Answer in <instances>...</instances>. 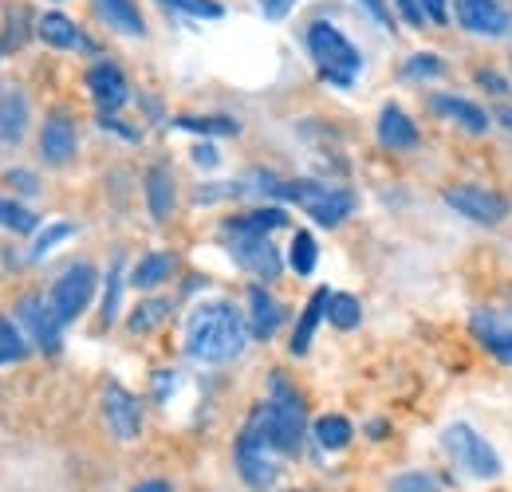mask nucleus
I'll return each instance as SVG.
<instances>
[{"label":"nucleus","instance_id":"7ed1b4c3","mask_svg":"<svg viewBox=\"0 0 512 492\" xmlns=\"http://www.w3.org/2000/svg\"><path fill=\"white\" fill-rule=\"evenodd\" d=\"M308 52H312V63L320 67V75L335 87H351L363 71V56L359 48L347 40V32H339L331 20H312L308 24Z\"/></svg>","mask_w":512,"mask_h":492},{"label":"nucleus","instance_id":"9b49d317","mask_svg":"<svg viewBox=\"0 0 512 492\" xmlns=\"http://www.w3.org/2000/svg\"><path fill=\"white\" fill-rule=\"evenodd\" d=\"M83 83H87V91H91V99H95V107H99V111L115 115L119 107H127L130 83H127V75H123L111 60L91 63V67H87V75H83Z\"/></svg>","mask_w":512,"mask_h":492},{"label":"nucleus","instance_id":"412c9836","mask_svg":"<svg viewBox=\"0 0 512 492\" xmlns=\"http://www.w3.org/2000/svg\"><path fill=\"white\" fill-rule=\"evenodd\" d=\"M174 268H178L174 252H166V248H158V252H146V256L134 264V272H130V284H134V288H142V292H154L158 284H166V280L174 276Z\"/></svg>","mask_w":512,"mask_h":492},{"label":"nucleus","instance_id":"8fccbe9b","mask_svg":"<svg viewBox=\"0 0 512 492\" xmlns=\"http://www.w3.org/2000/svg\"><path fill=\"white\" fill-rule=\"evenodd\" d=\"M493 119H497V123L505 126V130H512V111H509V107H501V111H497Z\"/></svg>","mask_w":512,"mask_h":492},{"label":"nucleus","instance_id":"1a4fd4ad","mask_svg":"<svg viewBox=\"0 0 512 492\" xmlns=\"http://www.w3.org/2000/svg\"><path fill=\"white\" fill-rule=\"evenodd\" d=\"M453 16L465 32L501 40L512 32V12L501 0H453Z\"/></svg>","mask_w":512,"mask_h":492},{"label":"nucleus","instance_id":"9d476101","mask_svg":"<svg viewBox=\"0 0 512 492\" xmlns=\"http://www.w3.org/2000/svg\"><path fill=\"white\" fill-rule=\"evenodd\" d=\"M225 241H229L233 260L245 272H253L256 280H276L280 276L284 260H280V252H276V245L268 237H260V233H225Z\"/></svg>","mask_w":512,"mask_h":492},{"label":"nucleus","instance_id":"4be33fe9","mask_svg":"<svg viewBox=\"0 0 512 492\" xmlns=\"http://www.w3.org/2000/svg\"><path fill=\"white\" fill-rule=\"evenodd\" d=\"M473 331H477V339L485 343V351L493 359H501V363L512 367V327H505L501 319H493L489 311H477L473 315Z\"/></svg>","mask_w":512,"mask_h":492},{"label":"nucleus","instance_id":"37998d69","mask_svg":"<svg viewBox=\"0 0 512 492\" xmlns=\"http://www.w3.org/2000/svg\"><path fill=\"white\" fill-rule=\"evenodd\" d=\"M296 8V0H260V16L264 20H284Z\"/></svg>","mask_w":512,"mask_h":492},{"label":"nucleus","instance_id":"f03ea898","mask_svg":"<svg viewBox=\"0 0 512 492\" xmlns=\"http://www.w3.org/2000/svg\"><path fill=\"white\" fill-rule=\"evenodd\" d=\"M253 414L280 457H296L304 449V418H308L304 414V398L296 394V386L284 374H272L268 402H260Z\"/></svg>","mask_w":512,"mask_h":492},{"label":"nucleus","instance_id":"72a5a7b5","mask_svg":"<svg viewBox=\"0 0 512 492\" xmlns=\"http://www.w3.org/2000/svg\"><path fill=\"white\" fill-rule=\"evenodd\" d=\"M75 237V225H67V221H60V225H52V229H44L40 237H36V245H32V252H28V260H44L48 252L56 245H64V241H71Z\"/></svg>","mask_w":512,"mask_h":492},{"label":"nucleus","instance_id":"58836bf2","mask_svg":"<svg viewBox=\"0 0 512 492\" xmlns=\"http://www.w3.org/2000/svg\"><path fill=\"white\" fill-rule=\"evenodd\" d=\"M418 4H422V16H426L430 24L442 28V24L449 20V0H418Z\"/></svg>","mask_w":512,"mask_h":492},{"label":"nucleus","instance_id":"6e6552de","mask_svg":"<svg viewBox=\"0 0 512 492\" xmlns=\"http://www.w3.org/2000/svg\"><path fill=\"white\" fill-rule=\"evenodd\" d=\"M446 205L477 225H501L509 217V201L493 189H481V185H453V189H446Z\"/></svg>","mask_w":512,"mask_h":492},{"label":"nucleus","instance_id":"de8ad7c7","mask_svg":"<svg viewBox=\"0 0 512 492\" xmlns=\"http://www.w3.org/2000/svg\"><path fill=\"white\" fill-rule=\"evenodd\" d=\"M154 386H158V398H166V390H174V374L170 370H158L154 374Z\"/></svg>","mask_w":512,"mask_h":492},{"label":"nucleus","instance_id":"473e14b6","mask_svg":"<svg viewBox=\"0 0 512 492\" xmlns=\"http://www.w3.org/2000/svg\"><path fill=\"white\" fill-rule=\"evenodd\" d=\"M442 477H434V473H402V477H394L386 492H442Z\"/></svg>","mask_w":512,"mask_h":492},{"label":"nucleus","instance_id":"c756f323","mask_svg":"<svg viewBox=\"0 0 512 492\" xmlns=\"http://www.w3.org/2000/svg\"><path fill=\"white\" fill-rule=\"evenodd\" d=\"M327 319H331L339 331H351V327H359V319H363V304H359L355 296H347V292H331Z\"/></svg>","mask_w":512,"mask_h":492},{"label":"nucleus","instance_id":"a18cd8bd","mask_svg":"<svg viewBox=\"0 0 512 492\" xmlns=\"http://www.w3.org/2000/svg\"><path fill=\"white\" fill-rule=\"evenodd\" d=\"M193 162H197V166H205V170H213V166L221 162V154H217V150H213L209 142H201V146L193 150Z\"/></svg>","mask_w":512,"mask_h":492},{"label":"nucleus","instance_id":"423d86ee","mask_svg":"<svg viewBox=\"0 0 512 492\" xmlns=\"http://www.w3.org/2000/svg\"><path fill=\"white\" fill-rule=\"evenodd\" d=\"M442 449H446V457L461 469V473H469V477H477V481H493V477H501V457H497V449L473 430V426H465V422L446 426V433H442Z\"/></svg>","mask_w":512,"mask_h":492},{"label":"nucleus","instance_id":"a878e982","mask_svg":"<svg viewBox=\"0 0 512 492\" xmlns=\"http://www.w3.org/2000/svg\"><path fill=\"white\" fill-rule=\"evenodd\" d=\"M178 130H190V134H205V138H225V134H241L237 119H225V115H209V119H197V115H178L174 119Z\"/></svg>","mask_w":512,"mask_h":492},{"label":"nucleus","instance_id":"4c0bfd02","mask_svg":"<svg viewBox=\"0 0 512 492\" xmlns=\"http://www.w3.org/2000/svg\"><path fill=\"white\" fill-rule=\"evenodd\" d=\"M379 28H386V32H394V16H390V0H355Z\"/></svg>","mask_w":512,"mask_h":492},{"label":"nucleus","instance_id":"f3484780","mask_svg":"<svg viewBox=\"0 0 512 492\" xmlns=\"http://www.w3.org/2000/svg\"><path fill=\"white\" fill-rule=\"evenodd\" d=\"M430 111L449 119V123H457L461 130H469V134H485V130L493 126V119H489L477 103H469V99H461V95H434V99H430Z\"/></svg>","mask_w":512,"mask_h":492},{"label":"nucleus","instance_id":"cd10ccee","mask_svg":"<svg viewBox=\"0 0 512 492\" xmlns=\"http://www.w3.org/2000/svg\"><path fill=\"white\" fill-rule=\"evenodd\" d=\"M0 229L28 237V233H36V229H40V217H36L32 209H24V205H16V201L0 197Z\"/></svg>","mask_w":512,"mask_h":492},{"label":"nucleus","instance_id":"5701e85b","mask_svg":"<svg viewBox=\"0 0 512 492\" xmlns=\"http://www.w3.org/2000/svg\"><path fill=\"white\" fill-rule=\"evenodd\" d=\"M327 304H331V292L320 288L312 300H308V308L300 315V323H296V335H292V355L300 359V355H308V347H312V335H316V327H320V319L327 315Z\"/></svg>","mask_w":512,"mask_h":492},{"label":"nucleus","instance_id":"09e8293b","mask_svg":"<svg viewBox=\"0 0 512 492\" xmlns=\"http://www.w3.org/2000/svg\"><path fill=\"white\" fill-rule=\"evenodd\" d=\"M130 492H174L166 481H142V485H134Z\"/></svg>","mask_w":512,"mask_h":492},{"label":"nucleus","instance_id":"79ce46f5","mask_svg":"<svg viewBox=\"0 0 512 492\" xmlns=\"http://www.w3.org/2000/svg\"><path fill=\"white\" fill-rule=\"evenodd\" d=\"M394 8L402 12V20H406L410 28H422V24H426V16H422V4H418V0H394Z\"/></svg>","mask_w":512,"mask_h":492},{"label":"nucleus","instance_id":"f8f14e48","mask_svg":"<svg viewBox=\"0 0 512 492\" xmlns=\"http://www.w3.org/2000/svg\"><path fill=\"white\" fill-rule=\"evenodd\" d=\"M103 418H107V426H111V433L119 441H134L142 433V402L130 394L127 386L107 382V390H103Z\"/></svg>","mask_w":512,"mask_h":492},{"label":"nucleus","instance_id":"2f4dec72","mask_svg":"<svg viewBox=\"0 0 512 492\" xmlns=\"http://www.w3.org/2000/svg\"><path fill=\"white\" fill-rule=\"evenodd\" d=\"M166 315H170V300H146V304H138L134 315H130V331L134 335H150L154 327L166 323Z\"/></svg>","mask_w":512,"mask_h":492},{"label":"nucleus","instance_id":"0eeeda50","mask_svg":"<svg viewBox=\"0 0 512 492\" xmlns=\"http://www.w3.org/2000/svg\"><path fill=\"white\" fill-rule=\"evenodd\" d=\"M95 288H99V276H95V268L87 264V260H79V264H71L64 276L56 280V288H52V296H48V304L56 311V319L60 323H71V319H79L87 304L95 300Z\"/></svg>","mask_w":512,"mask_h":492},{"label":"nucleus","instance_id":"a211bd4d","mask_svg":"<svg viewBox=\"0 0 512 492\" xmlns=\"http://www.w3.org/2000/svg\"><path fill=\"white\" fill-rule=\"evenodd\" d=\"M280 323H284V304L268 288L253 284L249 288V331L256 339H272L280 331Z\"/></svg>","mask_w":512,"mask_h":492},{"label":"nucleus","instance_id":"6ab92c4d","mask_svg":"<svg viewBox=\"0 0 512 492\" xmlns=\"http://www.w3.org/2000/svg\"><path fill=\"white\" fill-rule=\"evenodd\" d=\"M28 130V95L12 83L0 87V142L16 146Z\"/></svg>","mask_w":512,"mask_h":492},{"label":"nucleus","instance_id":"f257e3e1","mask_svg":"<svg viewBox=\"0 0 512 492\" xmlns=\"http://www.w3.org/2000/svg\"><path fill=\"white\" fill-rule=\"evenodd\" d=\"M245 343H249V319L229 300L193 308L190 323H186V355L193 363H205V367L233 363L245 351Z\"/></svg>","mask_w":512,"mask_h":492},{"label":"nucleus","instance_id":"4468645a","mask_svg":"<svg viewBox=\"0 0 512 492\" xmlns=\"http://www.w3.org/2000/svg\"><path fill=\"white\" fill-rule=\"evenodd\" d=\"M75 146H79V134H75V119L56 111L44 119V130H40V154L48 166H67L75 158Z\"/></svg>","mask_w":512,"mask_h":492},{"label":"nucleus","instance_id":"ddd939ff","mask_svg":"<svg viewBox=\"0 0 512 492\" xmlns=\"http://www.w3.org/2000/svg\"><path fill=\"white\" fill-rule=\"evenodd\" d=\"M16 315H20V327L28 331V339H32L40 351H48V355L60 351V327H64V323L56 319V311H52V304H48L44 296L20 300Z\"/></svg>","mask_w":512,"mask_h":492},{"label":"nucleus","instance_id":"393cba45","mask_svg":"<svg viewBox=\"0 0 512 492\" xmlns=\"http://www.w3.org/2000/svg\"><path fill=\"white\" fill-rule=\"evenodd\" d=\"M146 205H150V217L154 221H166L170 209H174V178L166 166H154L146 174Z\"/></svg>","mask_w":512,"mask_h":492},{"label":"nucleus","instance_id":"e433bc0d","mask_svg":"<svg viewBox=\"0 0 512 492\" xmlns=\"http://www.w3.org/2000/svg\"><path fill=\"white\" fill-rule=\"evenodd\" d=\"M162 4L174 8V12L197 16V20H221V16H225V8H221L217 0H162Z\"/></svg>","mask_w":512,"mask_h":492},{"label":"nucleus","instance_id":"ea45409f","mask_svg":"<svg viewBox=\"0 0 512 492\" xmlns=\"http://www.w3.org/2000/svg\"><path fill=\"white\" fill-rule=\"evenodd\" d=\"M99 126H103V130H111V134H119V138H127V142H138V138H142L138 130H130L127 123H119V119H115V115H107V111H99Z\"/></svg>","mask_w":512,"mask_h":492},{"label":"nucleus","instance_id":"c03bdc74","mask_svg":"<svg viewBox=\"0 0 512 492\" xmlns=\"http://www.w3.org/2000/svg\"><path fill=\"white\" fill-rule=\"evenodd\" d=\"M477 83H481L485 91H497V95H509V83H505L501 75H493V71H477Z\"/></svg>","mask_w":512,"mask_h":492},{"label":"nucleus","instance_id":"b1692460","mask_svg":"<svg viewBox=\"0 0 512 492\" xmlns=\"http://www.w3.org/2000/svg\"><path fill=\"white\" fill-rule=\"evenodd\" d=\"M284 225H288V213L284 209H253V213L229 217L225 221V233H260V237H272Z\"/></svg>","mask_w":512,"mask_h":492},{"label":"nucleus","instance_id":"dca6fc26","mask_svg":"<svg viewBox=\"0 0 512 492\" xmlns=\"http://www.w3.org/2000/svg\"><path fill=\"white\" fill-rule=\"evenodd\" d=\"M379 142H383L386 150L402 154V150H414V146L422 142V134H418L414 119H410L398 103H386L383 115H379Z\"/></svg>","mask_w":512,"mask_h":492},{"label":"nucleus","instance_id":"39448f33","mask_svg":"<svg viewBox=\"0 0 512 492\" xmlns=\"http://www.w3.org/2000/svg\"><path fill=\"white\" fill-rule=\"evenodd\" d=\"M233 457H237V473H241V481H245L249 489L264 492L276 485V477H280V453H276V445L264 437L256 414H249L245 430L237 433Z\"/></svg>","mask_w":512,"mask_h":492},{"label":"nucleus","instance_id":"2eb2a0df","mask_svg":"<svg viewBox=\"0 0 512 492\" xmlns=\"http://www.w3.org/2000/svg\"><path fill=\"white\" fill-rule=\"evenodd\" d=\"M36 32H40L44 44H52L60 52H95V44L83 36V28L71 16H64V12H44L40 24H36Z\"/></svg>","mask_w":512,"mask_h":492},{"label":"nucleus","instance_id":"49530a36","mask_svg":"<svg viewBox=\"0 0 512 492\" xmlns=\"http://www.w3.org/2000/svg\"><path fill=\"white\" fill-rule=\"evenodd\" d=\"M8 185H20V193H40V189H36V178H32L28 170H12V174H8Z\"/></svg>","mask_w":512,"mask_h":492},{"label":"nucleus","instance_id":"f704fd0d","mask_svg":"<svg viewBox=\"0 0 512 492\" xmlns=\"http://www.w3.org/2000/svg\"><path fill=\"white\" fill-rule=\"evenodd\" d=\"M119 300H123V260H115V264H111V276H107L103 323H115V315H119Z\"/></svg>","mask_w":512,"mask_h":492},{"label":"nucleus","instance_id":"c85d7f7f","mask_svg":"<svg viewBox=\"0 0 512 492\" xmlns=\"http://www.w3.org/2000/svg\"><path fill=\"white\" fill-rule=\"evenodd\" d=\"M24 355H28V335H24V327L12 323V319H0V367H4V363H20Z\"/></svg>","mask_w":512,"mask_h":492},{"label":"nucleus","instance_id":"aec40b11","mask_svg":"<svg viewBox=\"0 0 512 492\" xmlns=\"http://www.w3.org/2000/svg\"><path fill=\"white\" fill-rule=\"evenodd\" d=\"M95 4V12H99V20L111 28V32H119V36H146V16L138 12V4L134 0H91Z\"/></svg>","mask_w":512,"mask_h":492},{"label":"nucleus","instance_id":"a19ab883","mask_svg":"<svg viewBox=\"0 0 512 492\" xmlns=\"http://www.w3.org/2000/svg\"><path fill=\"white\" fill-rule=\"evenodd\" d=\"M237 193H245V185H205V193H197V205L221 201V197H237Z\"/></svg>","mask_w":512,"mask_h":492},{"label":"nucleus","instance_id":"7c9ffc66","mask_svg":"<svg viewBox=\"0 0 512 492\" xmlns=\"http://www.w3.org/2000/svg\"><path fill=\"white\" fill-rule=\"evenodd\" d=\"M351 437H355L351 422L339 418V414H327V418L316 422V441H320L323 449H343V445H351Z\"/></svg>","mask_w":512,"mask_h":492},{"label":"nucleus","instance_id":"bb28decb","mask_svg":"<svg viewBox=\"0 0 512 492\" xmlns=\"http://www.w3.org/2000/svg\"><path fill=\"white\" fill-rule=\"evenodd\" d=\"M316 260H320V248H316V237L312 233H296L292 237V248H288V264L296 276H312L316 272Z\"/></svg>","mask_w":512,"mask_h":492},{"label":"nucleus","instance_id":"20e7f679","mask_svg":"<svg viewBox=\"0 0 512 492\" xmlns=\"http://www.w3.org/2000/svg\"><path fill=\"white\" fill-rule=\"evenodd\" d=\"M264 193H272V197H280V201H296L316 225L323 229H335V225H343L351 213H355V193L351 189H339V185H320V182H272L268 178V189Z\"/></svg>","mask_w":512,"mask_h":492},{"label":"nucleus","instance_id":"c9c22d12","mask_svg":"<svg viewBox=\"0 0 512 492\" xmlns=\"http://www.w3.org/2000/svg\"><path fill=\"white\" fill-rule=\"evenodd\" d=\"M402 71H406V79H438L446 71V60L434 56V52H418V56H410V63Z\"/></svg>","mask_w":512,"mask_h":492}]
</instances>
